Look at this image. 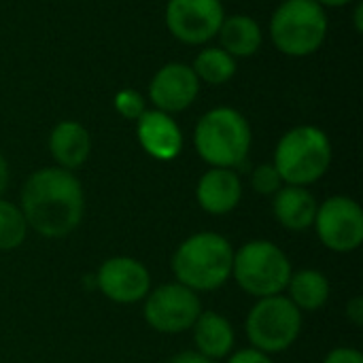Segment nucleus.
<instances>
[{
	"mask_svg": "<svg viewBox=\"0 0 363 363\" xmlns=\"http://www.w3.org/2000/svg\"><path fill=\"white\" fill-rule=\"evenodd\" d=\"M115 111L121 117L136 121L147 111V104H145V98H143L140 91H136V89H121V91L115 94Z\"/></svg>",
	"mask_w": 363,
	"mask_h": 363,
	"instance_id": "obj_23",
	"label": "nucleus"
},
{
	"mask_svg": "<svg viewBox=\"0 0 363 363\" xmlns=\"http://www.w3.org/2000/svg\"><path fill=\"white\" fill-rule=\"evenodd\" d=\"M225 11L221 0H168L166 26L185 45H204L217 36Z\"/></svg>",
	"mask_w": 363,
	"mask_h": 363,
	"instance_id": "obj_10",
	"label": "nucleus"
},
{
	"mask_svg": "<svg viewBox=\"0 0 363 363\" xmlns=\"http://www.w3.org/2000/svg\"><path fill=\"white\" fill-rule=\"evenodd\" d=\"M253 134L247 117L232 106L204 113L194 132V145L211 168H238L251 151Z\"/></svg>",
	"mask_w": 363,
	"mask_h": 363,
	"instance_id": "obj_3",
	"label": "nucleus"
},
{
	"mask_svg": "<svg viewBox=\"0 0 363 363\" xmlns=\"http://www.w3.org/2000/svg\"><path fill=\"white\" fill-rule=\"evenodd\" d=\"M96 285L100 294L115 304H138L151 291V274L136 257L115 255L98 268Z\"/></svg>",
	"mask_w": 363,
	"mask_h": 363,
	"instance_id": "obj_11",
	"label": "nucleus"
},
{
	"mask_svg": "<svg viewBox=\"0 0 363 363\" xmlns=\"http://www.w3.org/2000/svg\"><path fill=\"white\" fill-rule=\"evenodd\" d=\"M274 168L285 185L308 187L325 177L332 164L330 136L317 125H298L283 134L274 149Z\"/></svg>",
	"mask_w": 363,
	"mask_h": 363,
	"instance_id": "obj_4",
	"label": "nucleus"
},
{
	"mask_svg": "<svg viewBox=\"0 0 363 363\" xmlns=\"http://www.w3.org/2000/svg\"><path fill=\"white\" fill-rule=\"evenodd\" d=\"M143 302V317L147 325L168 336L189 332L204 311L200 296L177 281L151 289Z\"/></svg>",
	"mask_w": 363,
	"mask_h": 363,
	"instance_id": "obj_8",
	"label": "nucleus"
},
{
	"mask_svg": "<svg viewBox=\"0 0 363 363\" xmlns=\"http://www.w3.org/2000/svg\"><path fill=\"white\" fill-rule=\"evenodd\" d=\"M302 313L287 296H270L259 298L245 321V332L251 349L277 355L285 353L296 345L302 332Z\"/></svg>",
	"mask_w": 363,
	"mask_h": 363,
	"instance_id": "obj_7",
	"label": "nucleus"
},
{
	"mask_svg": "<svg viewBox=\"0 0 363 363\" xmlns=\"http://www.w3.org/2000/svg\"><path fill=\"white\" fill-rule=\"evenodd\" d=\"M196 200L200 208L213 217L232 213L242 200V181L232 168H208L198 185Z\"/></svg>",
	"mask_w": 363,
	"mask_h": 363,
	"instance_id": "obj_14",
	"label": "nucleus"
},
{
	"mask_svg": "<svg viewBox=\"0 0 363 363\" xmlns=\"http://www.w3.org/2000/svg\"><path fill=\"white\" fill-rule=\"evenodd\" d=\"M194 345L196 351L204 357L217 362L232 355L236 345V332L234 325L217 311H202L196 319L194 328Z\"/></svg>",
	"mask_w": 363,
	"mask_h": 363,
	"instance_id": "obj_17",
	"label": "nucleus"
},
{
	"mask_svg": "<svg viewBox=\"0 0 363 363\" xmlns=\"http://www.w3.org/2000/svg\"><path fill=\"white\" fill-rule=\"evenodd\" d=\"M353 19H355V30L357 32H363V4L357 2L355 11H353Z\"/></svg>",
	"mask_w": 363,
	"mask_h": 363,
	"instance_id": "obj_29",
	"label": "nucleus"
},
{
	"mask_svg": "<svg viewBox=\"0 0 363 363\" xmlns=\"http://www.w3.org/2000/svg\"><path fill=\"white\" fill-rule=\"evenodd\" d=\"M23 219L43 238L72 234L85 215V191L74 172L51 166L32 172L19 194Z\"/></svg>",
	"mask_w": 363,
	"mask_h": 363,
	"instance_id": "obj_1",
	"label": "nucleus"
},
{
	"mask_svg": "<svg viewBox=\"0 0 363 363\" xmlns=\"http://www.w3.org/2000/svg\"><path fill=\"white\" fill-rule=\"evenodd\" d=\"M234 249L217 232H198L185 238L170 262L177 283L196 294L215 291L232 279Z\"/></svg>",
	"mask_w": 363,
	"mask_h": 363,
	"instance_id": "obj_2",
	"label": "nucleus"
},
{
	"mask_svg": "<svg viewBox=\"0 0 363 363\" xmlns=\"http://www.w3.org/2000/svg\"><path fill=\"white\" fill-rule=\"evenodd\" d=\"M170 363H215L213 359H208V357H204L202 353H198V351H183V353H177Z\"/></svg>",
	"mask_w": 363,
	"mask_h": 363,
	"instance_id": "obj_27",
	"label": "nucleus"
},
{
	"mask_svg": "<svg viewBox=\"0 0 363 363\" xmlns=\"http://www.w3.org/2000/svg\"><path fill=\"white\" fill-rule=\"evenodd\" d=\"M323 363H363V355L353 347H336L325 355Z\"/></svg>",
	"mask_w": 363,
	"mask_h": 363,
	"instance_id": "obj_24",
	"label": "nucleus"
},
{
	"mask_svg": "<svg viewBox=\"0 0 363 363\" xmlns=\"http://www.w3.org/2000/svg\"><path fill=\"white\" fill-rule=\"evenodd\" d=\"M283 185L285 183L277 172L274 164H262L251 172V187L262 196H274Z\"/></svg>",
	"mask_w": 363,
	"mask_h": 363,
	"instance_id": "obj_22",
	"label": "nucleus"
},
{
	"mask_svg": "<svg viewBox=\"0 0 363 363\" xmlns=\"http://www.w3.org/2000/svg\"><path fill=\"white\" fill-rule=\"evenodd\" d=\"M191 68L198 81H204L208 85H223L236 74V57H232L221 47H208L196 55Z\"/></svg>",
	"mask_w": 363,
	"mask_h": 363,
	"instance_id": "obj_20",
	"label": "nucleus"
},
{
	"mask_svg": "<svg viewBox=\"0 0 363 363\" xmlns=\"http://www.w3.org/2000/svg\"><path fill=\"white\" fill-rule=\"evenodd\" d=\"M319 202L308 187L283 185L272 196L274 219L289 232H308L315 223Z\"/></svg>",
	"mask_w": 363,
	"mask_h": 363,
	"instance_id": "obj_15",
	"label": "nucleus"
},
{
	"mask_svg": "<svg viewBox=\"0 0 363 363\" xmlns=\"http://www.w3.org/2000/svg\"><path fill=\"white\" fill-rule=\"evenodd\" d=\"M228 363H274L270 359V355H266V353H259V351H255V349H240V351H236V353H232L230 357H228Z\"/></svg>",
	"mask_w": 363,
	"mask_h": 363,
	"instance_id": "obj_25",
	"label": "nucleus"
},
{
	"mask_svg": "<svg viewBox=\"0 0 363 363\" xmlns=\"http://www.w3.org/2000/svg\"><path fill=\"white\" fill-rule=\"evenodd\" d=\"M347 319L355 325V328H362L363 325V298L362 296H355L353 300L347 302Z\"/></svg>",
	"mask_w": 363,
	"mask_h": 363,
	"instance_id": "obj_26",
	"label": "nucleus"
},
{
	"mask_svg": "<svg viewBox=\"0 0 363 363\" xmlns=\"http://www.w3.org/2000/svg\"><path fill=\"white\" fill-rule=\"evenodd\" d=\"M6 185H9V164H6L4 155L0 153V198L6 189Z\"/></svg>",
	"mask_w": 363,
	"mask_h": 363,
	"instance_id": "obj_28",
	"label": "nucleus"
},
{
	"mask_svg": "<svg viewBox=\"0 0 363 363\" xmlns=\"http://www.w3.org/2000/svg\"><path fill=\"white\" fill-rule=\"evenodd\" d=\"M325 9L315 0H283L270 19L274 47L291 57H306L321 49L328 38Z\"/></svg>",
	"mask_w": 363,
	"mask_h": 363,
	"instance_id": "obj_6",
	"label": "nucleus"
},
{
	"mask_svg": "<svg viewBox=\"0 0 363 363\" xmlns=\"http://www.w3.org/2000/svg\"><path fill=\"white\" fill-rule=\"evenodd\" d=\"M291 272L294 268L287 253L272 240H249L234 251L232 279L255 300L281 296L287 289Z\"/></svg>",
	"mask_w": 363,
	"mask_h": 363,
	"instance_id": "obj_5",
	"label": "nucleus"
},
{
	"mask_svg": "<svg viewBox=\"0 0 363 363\" xmlns=\"http://www.w3.org/2000/svg\"><path fill=\"white\" fill-rule=\"evenodd\" d=\"M217 34L221 38V49H225L232 57H249L257 53L264 40L262 26L251 15L225 17Z\"/></svg>",
	"mask_w": 363,
	"mask_h": 363,
	"instance_id": "obj_19",
	"label": "nucleus"
},
{
	"mask_svg": "<svg viewBox=\"0 0 363 363\" xmlns=\"http://www.w3.org/2000/svg\"><path fill=\"white\" fill-rule=\"evenodd\" d=\"M49 153L57 168L77 170L91 155V136L79 121H60L49 134Z\"/></svg>",
	"mask_w": 363,
	"mask_h": 363,
	"instance_id": "obj_16",
	"label": "nucleus"
},
{
	"mask_svg": "<svg viewBox=\"0 0 363 363\" xmlns=\"http://www.w3.org/2000/svg\"><path fill=\"white\" fill-rule=\"evenodd\" d=\"M315 2H319L321 6H345V4H351L355 0H315Z\"/></svg>",
	"mask_w": 363,
	"mask_h": 363,
	"instance_id": "obj_30",
	"label": "nucleus"
},
{
	"mask_svg": "<svg viewBox=\"0 0 363 363\" xmlns=\"http://www.w3.org/2000/svg\"><path fill=\"white\" fill-rule=\"evenodd\" d=\"M200 91V81L191 66L170 62L162 66L149 83V100L162 113L174 115L194 104Z\"/></svg>",
	"mask_w": 363,
	"mask_h": 363,
	"instance_id": "obj_12",
	"label": "nucleus"
},
{
	"mask_svg": "<svg viewBox=\"0 0 363 363\" xmlns=\"http://www.w3.org/2000/svg\"><path fill=\"white\" fill-rule=\"evenodd\" d=\"M313 228L325 249L353 253L363 242L362 206L349 196H332L319 204Z\"/></svg>",
	"mask_w": 363,
	"mask_h": 363,
	"instance_id": "obj_9",
	"label": "nucleus"
},
{
	"mask_svg": "<svg viewBox=\"0 0 363 363\" xmlns=\"http://www.w3.org/2000/svg\"><path fill=\"white\" fill-rule=\"evenodd\" d=\"M285 291L300 313H315L328 304L332 289H330L328 277L321 270L304 268V270L291 272Z\"/></svg>",
	"mask_w": 363,
	"mask_h": 363,
	"instance_id": "obj_18",
	"label": "nucleus"
},
{
	"mask_svg": "<svg viewBox=\"0 0 363 363\" xmlns=\"http://www.w3.org/2000/svg\"><path fill=\"white\" fill-rule=\"evenodd\" d=\"M136 136L140 147L160 162H170L183 151V132L172 115L157 108L145 111L136 119Z\"/></svg>",
	"mask_w": 363,
	"mask_h": 363,
	"instance_id": "obj_13",
	"label": "nucleus"
},
{
	"mask_svg": "<svg viewBox=\"0 0 363 363\" xmlns=\"http://www.w3.org/2000/svg\"><path fill=\"white\" fill-rule=\"evenodd\" d=\"M30 228L17 204L0 198V251H15L23 245Z\"/></svg>",
	"mask_w": 363,
	"mask_h": 363,
	"instance_id": "obj_21",
	"label": "nucleus"
}]
</instances>
